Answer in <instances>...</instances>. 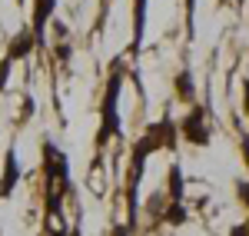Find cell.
Wrapping results in <instances>:
<instances>
[{
	"mask_svg": "<svg viewBox=\"0 0 249 236\" xmlns=\"http://www.w3.org/2000/svg\"><path fill=\"white\" fill-rule=\"evenodd\" d=\"M143 20H146V0H136V40H133V50L140 47V40H143Z\"/></svg>",
	"mask_w": 249,
	"mask_h": 236,
	"instance_id": "4",
	"label": "cell"
},
{
	"mask_svg": "<svg viewBox=\"0 0 249 236\" xmlns=\"http://www.w3.org/2000/svg\"><path fill=\"white\" fill-rule=\"evenodd\" d=\"M53 14V0H37V14H34V40H43V27Z\"/></svg>",
	"mask_w": 249,
	"mask_h": 236,
	"instance_id": "3",
	"label": "cell"
},
{
	"mask_svg": "<svg viewBox=\"0 0 249 236\" xmlns=\"http://www.w3.org/2000/svg\"><path fill=\"white\" fill-rule=\"evenodd\" d=\"M116 87H120V80H113V83H110L107 100H103V133H100V143L116 133Z\"/></svg>",
	"mask_w": 249,
	"mask_h": 236,
	"instance_id": "1",
	"label": "cell"
},
{
	"mask_svg": "<svg viewBox=\"0 0 249 236\" xmlns=\"http://www.w3.org/2000/svg\"><path fill=\"white\" fill-rule=\"evenodd\" d=\"M183 130H186V137H190L193 143H206V140H210L206 123H203V110H193V117L183 123Z\"/></svg>",
	"mask_w": 249,
	"mask_h": 236,
	"instance_id": "2",
	"label": "cell"
}]
</instances>
